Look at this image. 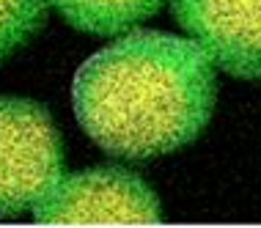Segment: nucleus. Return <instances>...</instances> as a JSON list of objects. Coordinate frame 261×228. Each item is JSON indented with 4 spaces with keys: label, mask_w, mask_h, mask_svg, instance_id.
I'll use <instances>...</instances> for the list:
<instances>
[{
    "label": "nucleus",
    "mask_w": 261,
    "mask_h": 228,
    "mask_svg": "<svg viewBox=\"0 0 261 228\" xmlns=\"http://www.w3.org/2000/svg\"><path fill=\"white\" fill-rule=\"evenodd\" d=\"M44 0H0V61L28 44L47 25Z\"/></svg>",
    "instance_id": "423d86ee"
},
{
    "label": "nucleus",
    "mask_w": 261,
    "mask_h": 228,
    "mask_svg": "<svg viewBox=\"0 0 261 228\" xmlns=\"http://www.w3.org/2000/svg\"><path fill=\"white\" fill-rule=\"evenodd\" d=\"M31 215L47 225H154L162 220V206L132 170L88 168L63 173Z\"/></svg>",
    "instance_id": "7ed1b4c3"
},
{
    "label": "nucleus",
    "mask_w": 261,
    "mask_h": 228,
    "mask_svg": "<svg viewBox=\"0 0 261 228\" xmlns=\"http://www.w3.org/2000/svg\"><path fill=\"white\" fill-rule=\"evenodd\" d=\"M63 176V143L50 110L0 96V220L22 217Z\"/></svg>",
    "instance_id": "f03ea898"
},
{
    "label": "nucleus",
    "mask_w": 261,
    "mask_h": 228,
    "mask_svg": "<svg viewBox=\"0 0 261 228\" xmlns=\"http://www.w3.org/2000/svg\"><path fill=\"white\" fill-rule=\"evenodd\" d=\"M217 99L215 63L193 39L135 31L113 39L77 69V124L118 160H151L190 146Z\"/></svg>",
    "instance_id": "f257e3e1"
},
{
    "label": "nucleus",
    "mask_w": 261,
    "mask_h": 228,
    "mask_svg": "<svg viewBox=\"0 0 261 228\" xmlns=\"http://www.w3.org/2000/svg\"><path fill=\"white\" fill-rule=\"evenodd\" d=\"M74 31L91 36H124L151 19L165 0H44Z\"/></svg>",
    "instance_id": "39448f33"
},
{
    "label": "nucleus",
    "mask_w": 261,
    "mask_h": 228,
    "mask_svg": "<svg viewBox=\"0 0 261 228\" xmlns=\"http://www.w3.org/2000/svg\"><path fill=\"white\" fill-rule=\"evenodd\" d=\"M181 31L215 66L261 80V0H168Z\"/></svg>",
    "instance_id": "20e7f679"
}]
</instances>
